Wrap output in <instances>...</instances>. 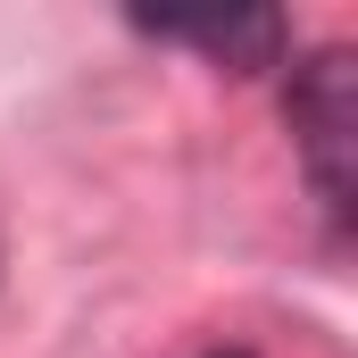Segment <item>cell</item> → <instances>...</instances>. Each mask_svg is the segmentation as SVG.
<instances>
[{
	"label": "cell",
	"mask_w": 358,
	"mask_h": 358,
	"mask_svg": "<svg viewBox=\"0 0 358 358\" xmlns=\"http://www.w3.org/2000/svg\"><path fill=\"white\" fill-rule=\"evenodd\" d=\"M292 67V59H283ZM283 117H292V142H300V167L317 183V208L334 217V234L350 225V50H317L283 76Z\"/></svg>",
	"instance_id": "1"
},
{
	"label": "cell",
	"mask_w": 358,
	"mask_h": 358,
	"mask_svg": "<svg viewBox=\"0 0 358 358\" xmlns=\"http://www.w3.org/2000/svg\"><path fill=\"white\" fill-rule=\"evenodd\" d=\"M208 358H250V350H208Z\"/></svg>",
	"instance_id": "3"
},
{
	"label": "cell",
	"mask_w": 358,
	"mask_h": 358,
	"mask_svg": "<svg viewBox=\"0 0 358 358\" xmlns=\"http://www.w3.org/2000/svg\"><path fill=\"white\" fill-rule=\"evenodd\" d=\"M134 34L176 42V50H200V59H217L234 76L283 67V50H292V17L283 8H242V17H134Z\"/></svg>",
	"instance_id": "2"
}]
</instances>
